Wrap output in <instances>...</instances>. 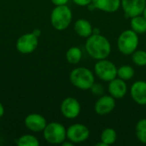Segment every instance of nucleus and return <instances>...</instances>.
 <instances>
[{
	"instance_id": "4468645a",
	"label": "nucleus",
	"mask_w": 146,
	"mask_h": 146,
	"mask_svg": "<svg viewBox=\"0 0 146 146\" xmlns=\"http://www.w3.org/2000/svg\"><path fill=\"white\" fill-rule=\"evenodd\" d=\"M108 92L109 94L115 99L123 98L127 92V86L126 81L116 77L109 82Z\"/></svg>"
},
{
	"instance_id": "412c9836",
	"label": "nucleus",
	"mask_w": 146,
	"mask_h": 146,
	"mask_svg": "<svg viewBox=\"0 0 146 146\" xmlns=\"http://www.w3.org/2000/svg\"><path fill=\"white\" fill-rule=\"evenodd\" d=\"M135 74L134 68L130 65H122L117 68V77L127 81L133 78Z\"/></svg>"
},
{
	"instance_id": "a878e982",
	"label": "nucleus",
	"mask_w": 146,
	"mask_h": 146,
	"mask_svg": "<svg viewBox=\"0 0 146 146\" xmlns=\"http://www.w3.org/2000/svg\"><path fill=\"white\" fill-rule=\"evenodd\" d=\"M51 3L55 5V6H58V5H66L68 4V3L69 2V0H50Z\"/></svg>"
},
{
	"instance_id": "9b49d317",
	"label": "nucleus",
	"mask_w": 146,
	"mask_h": 146,
	"mask_svg": "<svg viewBox=\"0 0 146 146\" xmlns=\"http://www.w3.org/2000/svg\"><path fill=\"white\" fill-rule=\"evenodd\" d=\"M24 125L30 132L40 133L43 132L47 125V121L44 116L38 113L27 115L24 119Z\"/></svg>"
},
{
	"instance_id": "ddd939ff",
	"label": "nucleus",
	"mask_w": 146,
	"mask_h": 146,
	"mask_svg": "<svg viewBox=\"0 0 146 146\" xmlns=\"http://www.w3.org/2000/svg\"><path fill=\"white\" fill-rule=\"evenodd\" d=\"M132 99L139 105H146V81L137 80L130 88Z\"/></svg>"
},
{
	"instance_id": "0eeeda50",
	"label": "nucleus",
	"mask_w": 146,
	"mask_h": 146,
	"mask_svg": "<svg viewBox=\"0 0 146 146\" xmlns=\"http://www.w3.org/2000/svg\"><path fill=\"white\" fill-rule=\"evenodd\" d=\"M38 45V37L33 33H27L22 34L18 38L15 43V48L21 54L27 55L33 53Z\"/></svg>"
},
{
	"instance_id": "9d476101",
	"label": "nucleus",
	"mask_w": 146,
	"mask_h": 146,
	"mask_svg": "<svg viewBox=\"0 0 146 146\" xmlns=\"http://www.w3.org/2000/svg\"><path fill=\"white\" fill-rule=\"evenodd\" d=\"M145 5L146 0H121V7L128 18L142 15Z\"/></svg>"
},
{
	"instance_id": "6ab92c4d",
	"label": "nucleus",
	"mask_w": 146,
	"mask_h": 146,
	"mask_svg": "<svg viewBox=\"0 0 146 146\" xmlns=\"http://www.w3.org/2000/svg\"><path fill=\"white\" fill-rule=\"evenodd\" d=\"M82 58V51L77 46L70 47L66 52V60L70 64H78Z\"/></svg>"
},
{
	"instance_id": "423d86ee",
	"label": "nucleus",
	"mask_w": 146,
	"mask_h": 146,
	"mask_svg": "<svg viewBox=\"0 0 146 146\" xmlns=\"http://www.w3.org/2000/svg\"><path fill=\"white\" fill-rule=\"evenodd\" d=\"M117 67L107 58L98 60L94 65L95 74L103 81L110 82L117 77Z\"/></svg>"
},
{
	"instance_id": "393cba45",
	"label": "nucleus",
	"mask_w": 146,
	"mask_h": 146,
	"mask_svg": "<svg viewBox=\"0 0 146 146\" xmlns=\"http://www.w3.org/2000/svg\"><path fill=\"white\" fill-rule=\"evenodd\" d=\"M92 0H73V2L80 7H87L88 4H90L92 3Z\"/></svg>"
},
{
	"instance_id": "b1692460",
	"label": "nucleus",
	"mask_w": 146,
	"mask_h": 146,
	"mask_svg": "<svg viewBox=\"0 0 146 146\" xmlns=\"http://www.w3.org/2000/svg\"><path fill=\"white\" fill-rule=\"evenodd\" d=\"M90 90L94 95L99 96V97L104 95V88L102 86V84H98V83H94Z\"/></svg>"
},
{
	"instance_id": "2eb2a0df",
	"label": "nucleus",
	"mask_w": 146,
	"mask_h": 146,
	"mask_svg": "<svg viewBox=\"0 0 146 146\" xmlns=\"http://www.w3.org/2000/svg\"><path fill=\"white\" fill-rule=\"evenodd\" d=\"M96 9L105 13H115L121 8V0H92Z\"/></svg>"
},
{
	"instance_id": "bb28decb",
	"label": "nucleus",
	"mask_w": 146,
	"mask_h": 146,
	"mask_svg": "<svg viewBox=\"0 0 146 146\" xmlns=\"http://www.w3.org/2000/svg\"><path fill=\"white\" fill-rule=\"evenodd\" d=\"M74 145V143H72L70 140H68V139H66L62 144V146H73Z\"/></svg>"
},
{
	"instance_id": "f03ea898",
	"label": "nucleus",
	"mask_w": 146,
	"mask_h": 146,
	"mask_svg": "<svg viewBox=\"0 0 146 146\" xmlns=\"http://www.w3.org/2000/svg\"><path fill=\"white\" fill-rule=\"evenodd\" d=\"M71 84L80 90H90L95 83V76L92 71L85 67L74 68L69 74Z\"/></svg>"
},
{
	"instance_id": "2f4dec72",
	"label": "nucleus",
	"mask_w": 146,
	"mask_h": 146,
	"mask_svg": "<svg viewBox=\"0 0 146 146\" xmlns=\"http://www.w3.org/2000/svg\"><path fill=\"white\" fill-rule=\"evenodd\" d=\"M142 15H144V17L146 19V5H145V9H144L143 13H142Z\"/></svg>"
},
{
	"instance_id": "f257e3e1",
	"label": "nucleus",
	"mask_w": 146,
	"mask_h": 146,
	"mask_svg": "<svg viewBox=\"0 0 146 146\" xmlns=\"http://www.w3.org/2000/svg\"><path fill=\"white\" fill-rule=\"evenodd\" d=\"M85 48L87 54L97 61L108 58L111 53V44L109 39L100 33H92L88 37Z\"/></svg>"
},
{
	"instance_id": "1a4fd4ad",
	"label": "nucleus",
	"mask_w": 146,
	"mask_h": 146,
	"mask_svg": "<svg viewBox=\"0 0 146 146\" xmlns=\"http://www.w3.org/2000/svg\"><path fill=\"white\" fill-rule=\"evenodd\" d=\"M60 110L65 118L75 119L80 114L81 105L76 98L73 97H68L62 100L60 106Z\"/></svg>"
},
{
	"instance_id": "a211bd4d",
	"label": "nucleus",
	"mask_w": 146,
	"mask_h": 146,
	"mask_svg": "<svg viewBox=\"0 0 146 146\" xmlns=\"http://www.w3.org/2000/svg\"><path fill=\"white\" fill-rule=\"evenodd\" d=\"M100 140L107 146L114 145L117 140V133L114 128L107 127L101 133Z\"/></svg>"
},
{
	"instance_id": "dca6fc26",
	"label": "nucleus",
	"mask_w": 146,
	"mask_h": 146,
	"mask_svg": "<svg viewBox=\"0 0 146 146\" xmlns=\"http://www.w3.org/2000/svg\"><path fill=\"white\" fill-rule=\"evenodd\" d=\"M74 29L77 35L86 38L90 37L93 33V27L92 26L91 22L86 19L77 20L74 22Z\"/></svg>"
},
{
	"instance_id": "7c9ffc66",
	"label": "nucleus",
	"mask_w": 146,
	"mask_h": 146,
	"mask_svg": "<svg viewBox=\"0 0 146 146\" xmlns=\"http://www.w3.org/2000/svg\"><path fill=\"white\" fill-rule=\"evenodd\" d=\"M96 145H97V146H107L106 145H105V144H104V143H103V142H102L101 140H100V142H99V143L96 144Z\"/></svg>"
},
{
	"instance_id": "39448f33",
	"label": "nucleus",
	"mask_w": 146,
	"mask_h": 146,
	"mask_svg": "<svg viewBox=\"0 0 146 146\" xmlns=\"http://www.w3.org/2000/svg\"><path fill=\"white\" fill-rule=\"evenodd\" d=\"M139 34L132 29L123 31L118 37L117 47L123 55H132L137 49L139 44Z\"/></svg>"
},
{
	"instance_id": "f8f14e48",
	"label": "nucleus",
	"mask_w": 146,
	"mask_h": 146,
	"mask_svg": "<svg viewBox=\"0 0 146 146\" xmlns=\"http://www.w3.org/2000/svg\"><path fill=\"white\" fill-rule=\"evenodd\" d=\"M115 108V98L109 95H102L94 104V111L99 115H107Z\"/></svg>"
},
{
	"instance_id": "f3484780",
	"label": "nucleus",
	"mask_w": 146,
	"mask_h": 146,
	"mask_svg": "<svg viewBox=\"0 0 146 146\" xmlns=\"http://www.w3.org/2000/svg\"><path fill=\"white\" fill-rule=\"evenodd\" d=\"M130 27L133 31L138 34L146 33V19L143 15L130 18Z\"/></svg>"
},
{
	"instance_id": "5701e85b",
	"label": "nucleus",
	"mask_w": 146,
	"mask_h": 146,
	"mask_svg": "<svg viewBox=\"0 0 146 146\" xmlns=\"http://www.w3.org/2000/svg\"><path fill=\"white\" fill-rule=\"evenodd\" d=\"M132 61L139 67L146 66V51L144 50H136L132 55Z\"/></svg>"
},
{
	"instance_id": "c85d7f7f",
	"label": "nucleus",
	"mask_w": 146,
	"mask_h": 146,
	"mask_svg": "<svg viewBox=\"0 0 146 146\" xmlns=\"http://www.w3.org/2000/svg\"><path fill=\"white\" fill-rule=\"evenodd\" d=\"M87 8H88V9H89L90 11H93V10L97 9H96V7H95V5L92 3V2L90 4H88V5H87Z\"/></svg>"
},
{
	"instance_id": "6e6552de",
	"label": "nucleus",
	"mask_w": 146,
	"mask_h": 146,
	"mask_svg": "<svg viewBox=\"0 0 146 146\" xmlns=\"http://www.w3.org/2000/svg\"><path fill=\"white\" fill-rule=\"evenodd\" d=\"M90 136L89 128L82 123H74L67 128V139L72 143L80 144L88 139Z\"/></svg>"
},
{
	"instance_id": "4be33fe9",
	"label": "nucleus",
	"mask_w": 146,
	"mask_h": 146,
	"mask_svg": "<svg viewBox=\"0 0 146 146\" xmlns=\"http://www.w3.org/2000/svg\"><path fill=\"white\" fill-rule=\"evenodd\" d=\"M135 133L140 143L146 144V118H142L137 122L135 127Z\"/></svg>"
},
{
	"instance_id": "cd10ccee",
	"label": "nucleus",
	"mask_w": 146,
	"mask_h": 146,
	"mask_svg": "<svg viewBox=\"0 0 146 146\" xmlns=\"http://www.w3.org/2000/svg\"><path fill=\"white\" fill-rule=\"evenodd\" d=\"M4 111H5V110H4V107H3V104L0 102V118L3 116V115H4Z\"/></svg>"
},
{
	"instance_id": "c756f323",
	"label": "nucleus",
	"mask_w": 146,
	"mask_h": 146,
	"mask_svg": "<svg viewBox=\"0 0 146 146\" xmlns=\"http://www.w3.org/2000/svg\"><path fill=\"white\" fill-rule=\"evenodd\" d=\"M33 34H35L37 37H39V36L41 35V31H40V29H38V28L34 29V30L33 31Z\"/></svg>"
},
{
	"instance_id": "7ed1b4c3",
	"label": "nucleus",
	"mask_w": 146,
	"mask_h": 146,
	"mask_svg": "<svg viewBox=\"0 0 146 146\" xmlns=\"http://www.w3.org/2000/svg\"><path fill=\"white\" fill-rule=\"evenodd\" d=\"M73 19V14L70 8L66 5L55 6L50 13V24L57 31L67 29Z\"/></svg>"
},
{
	"instance_id": "aec40b11",
	"label": "nucleus",
	"mask_w": 146,
	"mask_h": 146,
	"mask_svg": "<svg viewBox=\"0 0 146 146\" xmlns=\"http://www.w3.org/2000/svg\"><path fill=\"white\" fill-rule=\"evenodd\" d=\"M18 146H38L39 141L33 134H23L15 140Z\"/></svg>"
},
{
	"instance_id": "20e7f679",
	"label": "nucleus",
	"mask_w": 146,
	"mask_h": 146,
	"mask_svg": "<svg viewBox=\"0 0 146 146\" xmlns=\"http://www.w3.org/2000/svg\"><path fill=\"white\" fill-rule=\"evenodd\" d=\"M43 137L50 145H62L67 139V128L57 121L47 123L43 131Z\"/></svg>"
}]
</instances>
